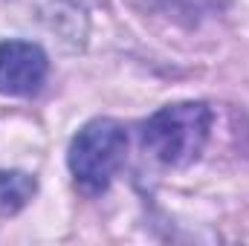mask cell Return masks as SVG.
Returning a JSON list of instances; mask_svg holds the SVG:
<instances>
[{"label": "cell", "mask_w": 249, "mask_h": 246, "mask_svg": "<svg viewBox=\"0 0 249 246\" xmlns=\"http://www.w3.org/2000/svg\"><path fill=\"white\" fill-rule=\"evenodd\" d=\"M212 130V110L203 102H177L162 110H157L148 122L142 124V145L148 154L171 168L191 165Z\"/></svg>", "instance_id": "obj_1"}, {"label": "cell", "mask_w": 249, "mask_h": 246, "mask_svg": "<svg viewBox=\"0 0 249 246\" xmlns=\"http://www.w3.org/2000/svg\"><path fill=\"white\" fill-rule=\"evenodd\" d=\"M127 130L116 119H93L70 142L67 165L75 185L87 194H102L124 165Z\"/></svg>", "instance_id": "obj_2"}, {"label": "cell", "mask_w": 249, "mask_h": 246, "mask_svg": "<svg viewBox=\"0 0 249 246\" xmlns=\"http://www.w3.org/2000/svg\"><path fill=\"white\" fill-rule=\"evenodd\" d=\"M38 191V180L26 171H0V217H12L29 206Z\"/></svg>", "instance_id": "obj_4"}, {"label": "cell", "mask_w": 249, "mask_h": 246, "mask_svg": "<svg viewBox=\"0 0 249 246\" xmlns=\"http://www.w3.org/2000/svg\"><path fill=\"white\" fill-rule=\"evenodd\" d=\"M50 72V58L38 44L3 41L0 44V96H35Z\"/></svg>", "instance_id": "obj_3"}, {"label": "cell", "mask_w": 249, "mask_h": 246, "mask_svg": "<svg viewBox=\"0 0 249 246\" xmlns=\"http://www.w3.org/2000/svg\"><path fill=\"white\" fill-rule=\"evenodd\" d=\"M44 15L50 18V23L58 32H64V20H70L72 29L78 32V38L84 35V29H78V20L84 23V9H78V0H50L44 6Z\"/></svg>", "instance_id": "obj_5"}]
</instances>
